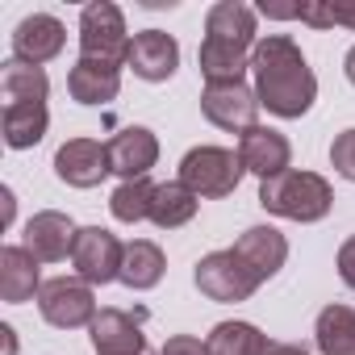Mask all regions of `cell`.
<instances>
[{"instance_id": "6da1fadb", "label": "cell", "mask_w": 355, "mask_h": 355, "mask_svg": "<svg viewBox=\"0 0 355 355\" xmlns=\"http://www.w3.org/2000/svg\"><path fill=\"white\" fill-rule=\"evenodd\" d=\"M251 76H255V96L259 109L272 117H305L318 101V76L301 46L288 34H263L251 51Z\"/></svg>"}, {"instance_id": "7a4b0ae2", "label": "cell", "mask_w": 355, "mask_h": 355, "mask_svg": "<svg viewBox=\"0 0 355 355\" xmlns=\"http://www.w3.org/2000/svg\"><path fill=\"white\" fill-rule=\"evenodd\" d=\"M259 42L255 9L243 0H218L205 13V42H201V76L205 84H243L251 71V51Z\"/></svg>"}, {"instance_id": "3957f363", "label": "cell", "mask_w": 355, "mask_h": 355, "mask_svg": "<svg viewBox=\"0 0 355 355\" xmlns=\"http://www.w3.org/2000/svg\"><path fill=\"white\" fill-rule=\"evenodd\" d=\"M259 205L276 218H288V222H322L334 205V189L326 184V175L318 171H301V167H288L280 175L259 184Z\"/></svg>"}, {"instance_id": "277c9868", "label": "cell", "mask_w": 355, "mask_h": 355, "mask_svg": "<svg viewBox=\"0 0 355 355\" xmlns=\"http://www.w3.org/2000/svg\"><path fill=\"white\" fill-rule=\"evenodd\" d=\"M243 175H247V167H243L239 150H230V146H193L180 159V184H189L205 201L230 197Z\"/></svg>"}, {"instance_id": "5b68a950", "label": "cell", "mask_w": 355, "mask_h": 355, "mask_svg": "<svg viewBox=\"0 0 355 355\" xmlns=\"http://www.w3.org/2000/svg\"><path fill=\"white\" fill-rule=\"evenodd\" d=\"M130 34H125V17L113 0H92L80 13V59H96V63H113L121 67L130 59Z\"/></svg>"}, {"instance_id": "8992f818", "label": "cell", "mask_w": 355, "mask_h": 355, "mask_svg": "<svg viewBox=\"0 0 355 355\" xmlns=\"http://www.w3.org/2000/svg\"><path fill=\"white\" fill-rule=\"evenodd\" d=\"M193 280H197V288H201L209 301H218V305L251 301L255 288L263 284V280H259L239 255H234V247H226V251H209V255L193 268Z\"/></svg>"}, {"instance_id": "52a82bcc", "label": "cell", "mask_w": 355, "mask_h": 355, "mask_svg": "<svg viewBox=\"0 0 355 355\" xmlns=\"http://www.w3.org/2000/svg\"><path fill=\"white\" fill-rule=\"evenodd\" d=\"M38 313L55 326V330H80L96 322V293L88 280L80 276H55L42 284L38 293Z\"/></svg>"}, {"instance_id": "ba28073f", "label": "cell", "mask_w": 355, "mask_h": 355, "mask_svg": "<svg viewBox=\"0 0 355 355\" xmlns=\"http://www.w3.org/2000/svg\"><path fill=\"white\" fill-rule=\"evenodd\" d=\"M121 259H125V243L105 230V226H84L76 234V247H71V268L80 280L88 284H109L121 276Z\"/></svg>"}, {"instance_id": "9c48e42d", "label": "cell", "mask_w": 355, "mask_h": 355, "mask_svg": "<svg viewBox=\"0 0 355 355\" xmlns=\"http://www.w3.org/2000/svg\"><path fill=\"white\" fill-rule=\"evenodd\" d=\"M201 113L230 134H247L251 125H259V96L247 84H205L201 92Z\"/></svg>"}, {"instance_id": "30bf717a", "label": "cell", "mask_w": 355, "mask_h": 355, "mask_svg": "<svg viewBox=\"0 0 355 355\" xmlns=\"http://www.w3.org/2000/svg\"><path fill=\"white\" fill-rule=\"evenodd\" d=\"M146 309L130 313V309H101L92 330V351L96 355H146V334H142Z\"/></svg>"}, {"instance_id": "8fae6325", "label": "cell", "mask_w": 355, "mask_h": 355, "mask_svg": "<svg viewBox=\"0 0 355 355\" xmlns=\"http://www.w3.org/2000/svg\"><path fill=\"white\" fill-rule=\"evenodd\" d=\"M109 171V150L96 138H67L55 150V175L71 189H96Z\"/></svg>"}, {"instance_id": "7c38bea8", "label": "cell", "mask_w": 355, "mask_h": 355, "mask_svg": "<svg viewBox=\"0 0 355 355\" xmlns=\"http://www.w3.org/2000/svg\"><path fill=\"white\" fill-rule=\"evenodd\" d=\"M125 67L138 80H146V84H163V80L175 76V67H180V42H175L171 34H163V30H142L130 42Z\"/></svg>"}, {"instance_id": "4fadbf2b", "label": "cell", "mask_w": 355, "mask_h": 355, "mask_svg": "<svg viewBox=\"0 0 355 355\" xmlns=\"http://www.w3.org/2000/svg\"><path fill=\"white\" fill-rule=\"evenodd\" d=\"M63 42H67V30H63L59 17H51V13H30V17H21L17 30H13V59L42 67V63H51V59L63 55Z\"/></svg>"}, {"instance_id": "5bb4252c", "label": "cell", "mask_w": 355, "mask_h": 355, "mask_svg": "<svg viewBox=\"0 0 355 355\" xmlns=\"http://www.w3.org/2000/svg\"><path fill=\"white\" fill-rule=\"evenodd\" d=\"M76 234H80V226H76L67 214L42 209V214H34V218L26 222V243H21V247H26L38 263H59V259L71 255Z\"/></svg>"}, {"instance_id": "9a60e30c", "label": "cell", "mask_w": 355, "mask_h": 355, "mask_svg": "<svg viewBox=\"0 0 355 355\" xmlns=\"http://www.w3.org/2000/svg\"><path fill=\"white\" fill-rule=\"evenodd\" d=\"M105 150H109V167L121 175V180H142V175L159 163V138H155V130H146V125H125V130H117V134L105 142Z\"/></svg>"}, {"instance_id": "2e32d148", "label": "cell", "mask_w": 355, "mask_h": 355, "mask_svg": "<svg viewBox=\"0 0 355 355\" xmlns=\"http://www.w3.org/2000/svg\"><path fill=\"white\" fill-rule=\"evenodd\" d=\"M239 159L251 175H259V184L272 180V175L288 171V159H293V146L280 130L272 125H251L247 134H239Z\"/></svg>"}, {"instance_id": "e0dca14e", "label": "cell", "mask_w": 355, "mask_h": 355, "mask_svg": "<svg viewBox=\"0 0 355 355\" xmlns=\"http://www.w3.org/2000/svg\"><path fill=\"white\" fill-rule=\"evenodd\" d=\"M234 255H239L259 280H272V276L284 268V259H288V239H284L276 226H251V230L239 234Z\"/></svg>"}, {"instance_id": "ac0fdd59", "label": "cell", "mask_w": 355, "mask_h": 355, "mask_svg": "<svg viewBox=\"0 0 355 355\" xmlns=\"http://www.w3.org/2000/svg\"><path fill=\"white\" fill-rule=\"evenodd\" d=\"M67 92L76 105H109L121 92V67L96 63V59H76L67 71Z\"/></svg>"}, {"instance_id": "d6986e66", "label": "cell", "mask_w": 355, "mask_h": 355, "mask_svg": "<svg viewBox=\"0 0 355 355\" xmlns=\"http://www.w3.org/2000/svg\"><path fill=\"white\" fill-rule=\"evenodd\" d=\"M42 293V276H38V259L9 243L5 251H0V297H5L9 305H26Z\"/></svg>"}, {"instance_id": "ffe728a7", "label": "cell", "mask_w": 355, "mask_h": 355, "mask_svg": "<svg viewBox=\"0 0 355 355\" xmlns=\"http://www.w3.org/2000/svg\"><path fill=\"white\" fill-rule=\"evenodd\" d=\"M197 209H201V197H197L189 184L167 180V184H159V189H155L150 222H155L159 230H180V226H189V222L197 218Z\"/></svg>"}, {"instance_id": "44dd1931", "label": "cell", "mask_w": 355, "mask_h": 355, "mask_svg": "<svg viewBox=\"0 0 355 355\" xmlns=\"http://www.w3.org/2000/svg\"><path fill=\"white\" fill-rule=\"evenodd\" d=\"M0 96H5V105H46L51 80H46L42 67L9 59L5 71H0Z\"/></svg>"}, {"instance_id": "7402d4cb", "label": "cell", "mask_w": 355, "mask_h": 355, "mask_svg": "<svg viewBox=\"0 0 355 355\" xmlns=\"http://www.w3.org/2000/svg\"><path fill=\"white\" fill-rule=\"evenodd\" d=\"M163 268H167V259H163L159 243L134 239V243H125V259H121V276L117 280L125 288H134V293H146V288H155L163 280Z\"/></svg>"}, {"instance_id": "603a6c76", "label": "cell", "mask_w": 355, "mask_h": 355, "mask_svg": "<svg viewBox=\"0 0 355 355\" xmlns=\"http://www.w3.org/2000/svg\"><path fill=\"white\" fill-rule=\"evenodd\" d=\"M51 113L46 105H5V117H0V130H5V146L9 150H30L46 138Z\"/></svg>"}, {"instance_id": "cb8c5ba5", "label": "cell", "mask_w": 355, "mask_h": 355, "mask_svg": "<svg viewBox=\"0 0 355 355\" xmlns=\"http://www.w3.org/2000/svg\"><path fill=\"white\" fill-rule=\"evenodd\" d=\"M313 338H318L322 355H355V309L326 305L313 322Z\"/></svg>"}, {"instance_id": "d4e9b609", "label": "cell", "mask_w": 355, "mask_h": 355, "mask_svg": "<svg viewBox=\"0 0 355 355\" xmlns=\"http://www.w3.org/2000/svg\"><path fill=\"white\" fill-rule=\"evenodd\" d=\"M209 355H268V334L251 322H218L205 338Z\"/></svg>"}, {"instance_id": "484cf974", "label": "cell", "mask_w": 355, "mask_h": 355, "mask_svg": "<svg viewBox=\"0 0 355 355\" xmlns=\"http://www.w3.org/2000/svg\"><path fill=\"white\" fill-rule=\"evenodd\" d=\"M155 189H159V184H150L146 175H142V180H121V184L113 189V197H109V214H113L117 222H125V226L146 222V218H150Z\"/></svg>"}, {"instance_id": "4316f807", "label": "cell", "mask_w": 355, "mask_h": 355, "mask_svg": "<svg viewBox=\"0 0 355 355\" xmlns=\"http://www.w3.org/2000/svg\"><path fill=\"white\" fill-rule=\"evenodd\" d=\"M330 163H334V171L343 175V180L355 184V125L343 130V134L330 142Z\"/></svg>"}, {"instance_id": "83f0119b", "label": "cell", "mask_w": 355, "mask_h": 355, "mask_svg": "<svg viewBox=\"0 0 355 355\" xmlns=\"http://www.w3.org/2000/svg\"><path fill=\"white\" fill-rule=\"evenodd\" d=\"M297 21L313 30H334V5L330 0H305V5H297Z\"/></svg>"}, {"instance_id": "f1b7e54d", "label": "cell", "mask_w": 355, "mask_h": 355, "mask_svg": "<svg viewBox=\"0 0 355 355\" xmlns=\"http://www.w3.org/2000/svg\"><path fill=\"white\" fill-rule=\"evenodd\" d=\"M159 355H209V347H205L197 334H171V338L159 347Z\"/></svg>"}, {"instance_id": "f546056e", "label": "cell", "mask_w": 355, "mask_h": 355, "mask_svg": "<svg viewBox=\"0 0 355 355\" xmlns=\"http://www.w3.org/2000/svg\"><path fill=\"white\" fill-rule=\"evenodd\" d=\"M338 276H343L347 288H355V234L338 247Z\"/></svg>"}, {"instance_id": "4dcf8cb0", "label": "cell", "mask_w": 355, "mask_h": 355, "mask_svg": "<svg viewBox=\"0 0 355 355\" xmlns=\"http://www.w3.org/2000/svg\"><path fill=\"white\" fill-rule=\"evenodd\" d=\"M330 5H334V0H330ZM334 26L355 30V0H338V5H334Z\"/></svg>"}, {"instance_id": "1f68e13d", "label": "cell", "mask_w": 355, "mask_h": 355, "mask_svg": "<svg viewBox=\"0 0 355 355\" xmlns=\"http://www.w3.org/2000/svg\"><path fill=\"white\" fill-rule=\"evenodd\" d=\"M268 355H309L305 347H297V343H272L268 347Z\"/></svg>"}, {"instance_id": "d6a6232c", "label": "cell", "mask_w": 355, "mask_h": 355, "mask_svg": "<svg viewBox=\"0 0 355 355\" xmlns=\"http://www.w3.org/2000/svg\"><path fill=\"white\" fill-rule=\"evenodd\" d=\"M0 201H5V226H13V214H17V201H13V189H0Z\"/></svg>"}, {"instance_id": "836d02e7", "label": "cell", "mask_w": 355, "mask_h": 355, "mask_svg": "<svg viewBox=\"0 0 355 355\" xmlns=\"http://www.w3.org/2000/svg\"><path fill=\"white\" fill-rule=\"evenodd\" d=\"M0 338H5V355H17V330L5 322V326H0Z\"/></svg>"}, {"instance_id": "e575fe53", "label": "cell", "mask_w": 355, "mask_h": 355, "mask_svg": "<svg viewBox=\"0 0 355 355\" xmlns=\"http://www.w3.org/2000/svg\"><path fill=\"white\" fill-rule=\"evenodd\" d=\"M343 71H347V80H351V84H355V46H351V51H347V59H343Z\"/></svg>"}, {"instance_id": "d590c367", "label": "cell", "mask_w": 355, "mask_h": 355, "mask_svg": "<svg viewBox=\"0 0 355 355\" xmlns=\"http://www.w3.org/2000/svg\"><path fill=\"white\" fill-rule=\"evenodd\" d=\"M146 355H150V351H146Z\"/></svg>"}]
</instances>
